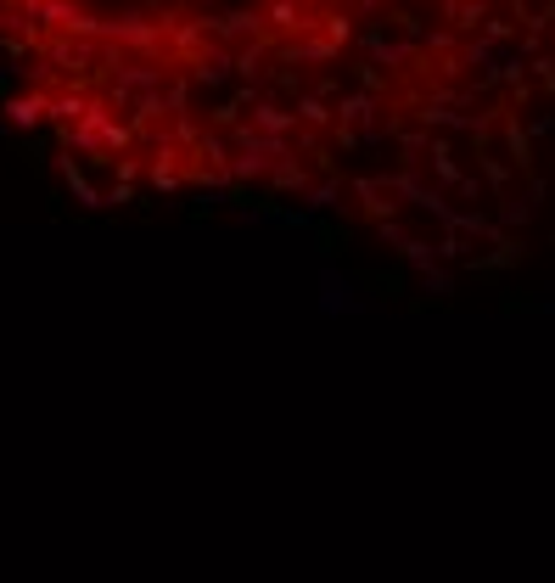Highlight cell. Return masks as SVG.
<instances>
[{
  "mask_svg": "<svg viewBox=\"0 0 555 583\" xmlns=\"http://www.w3.org/2000/svg\"><path fill=\"white\" fill-rule=\"evenodd\" d=\"M0 85L85 202L326 230L427 286L555 214V0H0Z\"/></svg>",
  "mask_w": 555,
  "mask_h": 583,
  "instance_id": "obj_1",
  "label": "cell"
}]
</instances>
